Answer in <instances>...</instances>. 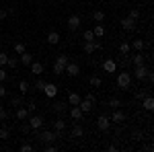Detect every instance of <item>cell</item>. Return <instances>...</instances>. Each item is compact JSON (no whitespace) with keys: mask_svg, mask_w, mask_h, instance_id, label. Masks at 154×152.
Here are the masks:
<instances>
[{"mask_svg":"<svg viewBox=\"0 0 154 152\" xmlns=\"http://www.w3.org/2000/svg\"><path fill=\"white\" fill-rule=\"evenodd\" d=\"M117 88L119 91H130L131 88V72L128 70H123V72H119L117 74Z\"/></svg>","mask_w":154,"mask_h":152,"instance_id":"cell-1","label":"cell"},{"mask_svg":"<svg viewBox=\"0 0 154 152\" xmlns=\"http://www.w3.org/2000/svg\"><path fill=\"white\" fill-rule=\"evenodd\" d=\"M37 138H39L41 144H51L54 140L62 138V132H49V129H43V132H39V134H37Z\"/></svg>","mask_w":154,"mask_h":152,"instance_id":"cell-2","label":"cell"},{"mask_svg":"<svg viewBox=\"0 0 154 152\" xmlns=\"http://www.w3.org/2000/svg\"><path fill=\"white\" fill-rule=\"evenodd\" d=\"M70 62V58L66 56V54H60L58 58H56V64H54V74H64V68H66V64Z\"/></svg>","mask_w":154,"mask_h":152,"instance_id":"cell-3","label":"cell"},{"mask_svg":"<svg viewBox=\"0 0 154 152\" xmlns=\"http://www.w3.org/2000/svg\"><path fill=\"white\" fill-rule=\"evenodd\" d=\"M27 121H29L31 129H41V128H43V117H41V115H29V117H27Z\"/></svg>","mask_w":154,"mask_h":152,"instance_id":"cell-4","label":"cell"},{"mask_svg":"<svg viewBox=\"0 0 154 152\" xmlns=\"http://www.w3.org/2000/svg\"><path fill=\"white\" fill-rule=\"evenodd\" d=\"M41 93L45 95L48 99H54V97L58 95V86H56L54 82H45V86H43V91H41Z\"/></svg>","mask_w":154,"mask_h":152,"instance_id":"cell-5","label":"cell"},{"mask_svg":"<svg viewBox=\"0 0 154 152\" xmlns=\"http://www.w3.org/2000/svg\"><path fill=\"white\" fill-rule=\"evenodd\" d=\"M68 113H70V117L74 119V121H82V117H84L82 109H80L78 105H72V107H68Z\"/></svg>","mask_w":154,"mask_h":152,"instance_id":"cell-6","label":"cell"},{"mask_svg":"<svg viewBox=\"0 0 154 152\" xmlns=\"http://www.w3.org/2000/svg\"><path fill=\"white\" fill-rule=\"evenodd\" d=\"M101 47H103V45H101V43L95 39V41H84V47H82V49H84V54H93V51L101 49Z\"/></svg>","mask_w":154,"mask_h":152,"instance_id":"cell-7","label":"cell"},{"mask_svg":"<svg viewBox=\"0 0 154 152\" xmlns=\"http://www.w3.org/2000/svg\"><path fill=\"white\" fill-rule=\"evenodd\" d=\"M109 126H111L109 115H99V119H97V128L103 129V132H107V129H109Z\"/></svg>","mask_w":154,"mask_h":152,"instance_id":"cell-8","label":"cell"},{"mask_svg":"<svg viewBox=\"0 0 154 152\" xmlns=\"http://www.w3.org/2000/svg\"><path fill=\"white\" fill-rule=\"evenodd\" d=\"M111 123H123L125 121V113L123 111H119V109H113V113H111Z\"/></svg>","mask_w":154,"mask_h":152,"instance_id":"cell-9","label":"cell"},{"mask_svg":"<svg viewBox=\"0 0 154 152\" xmlns=\"http://www.w3.org/2000/svg\"><path fill=\"white\" fill-rule=\"evenodd\" d=\"M64 72H66L68 76H78V74H80V68H78V64L68 62V64H66V68H64Z\"/></svg>","mask_w":154,"mask_h":152,"instance_id":"cell-10","label":"cell"},{"mask_svg":"<svg viewBox=\"0 0 154 152\" xmlns=\"http://www.w3.org/2000/svg\"><path fill=\"white\" fill-rule=\"evenodd\" d=\"M146 74H148V68L142 64V66H136V70H134L131 76H134L136 80H144V78H146Z\"/></svg>","mask_w":154,"mask_h":152,"instance_id":"cell-11","label":"cell"},{"mask_svg":"<svg viewBox=\"0 0 154 152\" xmlns=\"http://www.w3.org/2000/svg\"><path fill=\"white\" fill-rule=\"evenodd\" d=\"M103 70H105L107 74L117 72V62H115V60H105V62H103Z\"/></svg>","mask_w":154,"mask_h":152,"instance_id":"cell-12","label":"cell"},{"mask_svg":"<svg viewBox=\"0 0 154 152\" xmlns=\"http://www.w3.org/2000/svg\"><path fill=\"white\" fill-rule=\"evenodd\" d=\"M78 27H80V17H78V14L68 17V29H70V31H76Z\"/></svg>","mask_w":154,"mask_h":152,"instance_id":"cell-13","label":"cell"},{"mask_svg":"<svg viewBox=\"0 0 154 152\" xmlns=\"http://www.w3.org/2000/svg\"><path fill=\"white\" fill-rule=\"evenodd\" d=\"M136 23H138V21H134V19H130V17H125V19L121 21V27H123V31H128V33H130V31L136 29Z\"/></svg>","mask_w":154,"mask_h":152,"instance_id":"cell-14","label":"cell"},{"mask_svg":"<svg viewBox=\"0 0 154 152\" xmlns=\"http://www.w3.org/2000/svg\"><path fill=\"white\" fill-rule=\"evenodd\" d=\"M29 66H31V74H35V76H41V74H43V64H41V62H35V60H33Z\"/></svg>","mask_w":154,"mask_h":152,"instance_id":"cell-15","label":"cell"},{"mask_svg":"<svg viewBox=\"0 0 154 152\" xmlns=\"http://www.w3.org/2000/svg\"><path fill=\"white\" fill-rule=\"evenodd\" d=\"M51 109H54L56 113H66V111H68V103H64V101H58V103H51Z\"/></svg>","mask_w":154,"mask_h":152,"instance_id":"cell-16","label":"cell"},{"mask_svg":"<svg viewBox=\"0 0 154 152\" xmlns=\"http://www.w3.org/2000/svg\"><path fill=\"white\" fill-rule=\"evenodd\" d=\"M78 107L82 109V113H88L93 107H95V103L93 101H88V99H80V103H78Z\"/></svg>","mask_w":154,"mask_h":152,"instance_id":"cell-17","label":"cell"},{"mask_svg":"<svg viewBox=\"0 0 154 152\" xmlns=\"http://www.w3.org/2000/svg\"><path fill=\"white\" fill-rule=\"evenodd\" d=\"M60 39H62V37H60L58 31H49V33H48V43H49V45H58Z\"/></svg>","mask_w":154,"mask_h":152,"instance_id":"cell-18","label":"cell"},{"mask_svg":"<svg viewBox=\"0 0 154 152\" xmlns=\"http://www.w3.org/2000/svg\"><path fill=\"white\" fill-rule=\"evenodd\" d=\"M31 115V113H29V111H27V107H17V113H14V117H17V119H21V121H23V119H27V117Z\"/></svg>","mask_w":154,"mask_h":152,"instance_id":"cell-19","label":"cell"},{"mask_svg":"<svg viewBox=\"0 0 154 152\" xmlns=\"http://www.w3.org/2000/svg\"><path fill=\"white\" fill-rule=\"evenodd\" d=\"M80 99H82V97H80L78 93L70 91V93H68V105H78V103H80Z\"/></svg>","mask_w":154,"mask_h":152,"instance_id":"cell-20","label":"cell"},{"mask_svg":"<svg viewBox=\"0 0 154 152\" xmlns=\"http://www.w3.org/2000/svg\"><path fill=\"white\" fill-rule=\"evenodd\" d=\"M19 62H21V64H25V66H29V64H31V62H33V56H31V54H29V51H27V49H25L23 54H21V56H19Z\"/></svg>","mask_w":154,"mask_h":152,"instance_id":"cell-21","label":"cell"},{"mask_svg":"<svg viewBox=\"0 0 154 152\" xmlns=\"http://www.w3.org/2000/svg\"><path fill=\"white\" fill-rule=\"evenodd\" d=\"M142 107L146 109V111H152V109H154V99L150 97V95H148V97H144V99H142Z\"/></svg>","mask_w":154,"mask_h":152,"instance_id":"cell-22","label":"cell"},{"mask_svg":"<svg viewBox=\"0 0 154 152\" xmlns=\"http://www.w3.org/2000/svg\"><path fill=\"white\" fill-rule=\"evenodd\" d=\"M130 45L134 47L136 51H144V47H146V41H144V39H134Z\"/></svg>","mask_w":154,"mask_h":152,"instance_id":"cell-23","label":"cell"},{"mask_svg":"<svg viewBox=\"0 0 154 152\" xmlns=\"http://www.w3.org/2000/svg\"><path fill=\"white\" fill-rule=\"evenodd\" d=\"M84 136V129L80 123H74V128H72V138H82Z\"/></svg>","mask_w":154,"mask_h":152,"instance_id":"cell-24","label":"cell"},{"mask_svg":"<svg viewBox=\"0 0 154 152\" xmlns=\"http://www.w3.org/2000/svg\"><path fill=\"white\" fill-rule=\"evenodd\" d=\"M23 105V95H11V107H21Z\"/></svg>","mask_w":154,"mask_h":152,"instance_id":"cell-25","label":"cell"},{"mask_svg":"<svg viewBox=\"0 0 154 152\" xmlns=\"http://www.w3.org/2000/svg\"><path fill=\"white\" fill-rule=\"evenodd\" d=\"M66 129V121L62 119V117H58L56 121H54V132H64Z\"/></svg>","mask_w":154,"mask_h":152,"instance_id":"cell-26","label":"cell"},{"mask_svg":"<svg viewBox=\"0 0 154 152\" xmlns=\"http://www.w3.org/2000/svg\"><path fill=\"white\" fill-rule=\"evenodd\" d=\"M29 91H31V84H29L27 80H21V82H19V93H21V95H27Z\"/></svg>","mask_w":154,"mask_h":152,"instance_id":"cell-27","label":"cell"},{"mask_svg":"<svg viewBox=\"0 0 154 152\" xmlns=\"http://www.w3.org/2000/svg\"><path fill=\"white\" fill-rule=\"evenodd\" d=\"M19 64H21V62H19V58H17V56H11V58L6 60V66H8V68H12V70H14V68H19Z\"/></svg>","mask_w":154,"mask_h":152,"instance_id":"cell-28","label":"cell"},{"mask_svg":"<svg viewBox=\"0 0 154 152\" xmlns=\"http://www.w3.org/2000/svg\"><path fill=\"white\" fill-rule=\"evenodd\" d=\"M130 51H131V45L128 43V41H123V43L119 45V54H121V56H128Z\"/></svg>","mask_w":154,"mask_h":152,"instance_id":"cell-29","label":"cell"},{"mask_svg":"<svg viewBox=\"0 0 154 152\" xmlns=\"http://www.w3.org/2000/svg\"><path fill=\"white\" fill-rule=\"evenodd\" d=\"M107 105L111 107V109H119V107H121V101H119L117 97H111V99L107 101Z\"/></svg>","mask_w":154,"mask_h":152,"instance_id":"cell-30","label":"cell"},{"mask_svg":"<svg viewBox=\"0 0 154 152\" xmlns=\"http://www.w3.org/2000/svg\"><path fill=\"white\" fill-rule=\"evenodd\" d=\"M88 82H91V86H95V88H99V86L103 84V80H101V76H97V74H93Z\"/></svg>","mask_w":154,"mask_h":152,"instance_id":"cell-31","label":"cell"},{"mask_svg":"<svg viewBox=\"0 0 154 152\" xmlns=\"http://www.w3.org/2000/svg\"><path fill=\"white\" fill-rule=\"evenodd\" d=\"M82 39L84 41H95L97 37H95V33H93V29H86V31L82 33Z\"/></svg>","mask_w":154,"mask_h":152,"instance_id":"cell-32","label":"cell"},{"mask_svg":"<svg viewBox=\"0 0 154 152\" xmlns=\"http://www.w3.org/2000/svg\"><path fill=\"white\" fill-rule=\"evenodd\" d=\"M131 64H134V66H142V64H144V56H142V51H140V54H136V56L131 58Z\"/></svg>","mask_w":154,"mask_h":152,"instance_id":"cell-33","label":"cell"},{"mask_svg":"<svg viewBox=\"0 0 154 152\" xmlns=\"http://www.w3.org/2000/svg\"><path fill=\"white\" fill-rule=\"evenodd\" d=\"M93 19H95L97 23H103V21H105V12L103 11H95L93 12Z\"/></svg>","mask_w":154,"mask_h":152,"instance_id":"cell-34","label":"cell"},{"mask_svg":"<svg viewBox=\"0 0 154 152\" xmlns=\"http://www.w3.org/2000/svg\"><path fill=\"white\" fill-rule=\"evenodd\" d=\"M93 33H95V37H103V35H105V27L99 23V25L95 27V29H93Z\"/></svg>","mask_w":154,"mask_h":152,"instance_id":"cell-35","label":"cell"},{"mask_svg":"<svg viewBox=\"0 0 154 152\" xmlns=\"http://www.w3.org/2000/svg\"><path fill=\"white\" fill-rule=\"evenodd\" d=\"M148 95H150V88H142V91H138V93H136V99H140V101H142L144 97H148Z\"/></svg>","mask_w":154,"mask_h":152,"instance_id":"cell-36","label":"cell"},{"mask_svg":"<svg viewBox=\"0 0 154 152\" xmlns=\"http://www.w3.org/2000/svg\"><path fill=\"white\" fill-rule=\"evenodd\" d=\"M11 138V132L6 128H0V140H8Z\"/></svg>","mask_w":154,"mask_h":152,"instance_id":"cell-37","label":"cell"},{"mask_svg":"<svg viewBox=\"0 0 154 152\" xmlns=\"http://www.w3.org/2000/svg\"><path fill=\"white\" fill-rule=\"evenodd\" d=\"M131 138H134V140H136V142H140V140H144V134H142V132H140V129H136V132L131 134Z\"/></svg>","mask_w":154,"mask_h":152,"instance_id":"cell-38","label":"cell"},{"mask_svg":"<svg viewBox=\"0 0 154 152\" xmlns=\"http://www.w3.org/2000/svg\"><path fill=\"white\" fill-rule=\"evenodd\" d=\"M130 19L138 21V19H140V11H138V8H131V11H130Z\"/></svg>","mask_w":154,"mask_h":152,"instance_id":"cell-39","label":"cell"},{"mask_svg":"<svg viewBox=\"0 0 154 152\" xmlns=\"http://www.w3.org/2000/svg\"><path fill=\"white\" fill-rule=\"evenodd\" d=\"M25 49H27V47H25V43H14V51H17V54H19V56H21V54H23Z\"/></svg>","mask_w":154,"mask_h":152,"instance_id":"cell-40","label":"cell"},{"mask_svg":"<svg viewBox=\"0 0 154 152\" xmlns=\"http://www.w3.org/2000/svg\"><path fill=\"white\" fill-rule=\"evenodd\" d=\"M19 150H21V152H33V146H31V144H21Z\"/></svg>","mask_w":154,"mask_h":152,"instance_id":"cell-41","label":"cell"},{"mask_svg":"<svg viewBox=\"0 0 154 152\" xmlns=\"http://www.w3.org/2000/svg\"><path fill=\"white\" fill-rule=\"evenodd\" d=\"M6 60H8V54L0 51V66H6Z\"/></svg>","mask_w":154,"mask_h":152,"instance_id":"cell-42","label":"cell"},{"mask_svg":"<svg viewBox=\"0 0 154 152\" xmlns=\"http://www.w3.org/2000/svg\"><path fill=\"white\" fill-rule=\"evenodd\" d=\"M35 107H37L35 101H29V103H27V111H29V113H33V111H35Z\"/></svg>","mask_w":154,"mask_h":152,"instance_id":"cell-43","label":"cell"},{"mask_svg":"<svg viewBox=\"0 0 154 152\" xmlns=\"http://www.w3.org/2000/svg\"><path fill=\"white\" fill-rule=\"evenodd\" d=\"M0 119L4 121V119H8V111L4 109V107H0Z\"/></svg>","mask_w":154,"mask_h":152,"instance_id":"cell-44","label":"cell"},{"mask_svg":"<svg viewBox=\"0 0 154 152\" xmlns=\"http://www.w3.org/2000/svg\"><path fill=\"white\" fill-rule=\"evenodd\" d=\"M43 86H45V80H41V78H39V80L35 82V88H37V91H43Z\"/></svg>","mask_w":154,"mask_h":152,"instance_id":"cell-45","label":"cell"},{"mask_svg":"<svg viewBox=\"0 0 154 152\" xmlns=\"http://www.w3.org/2000/svg\"><path fill=\"white\" fill-rule=\"evenodd\" d=\"M6 95H8V91H6V86H4V84L0 82V99H2V97H6Z\"/></svg>","mask_w":154,"mask_h":152,"instance_id":"cell-46","label":"cell"},{"mask_svg":"<svg viewBox=\"0 0 154 152\" xmlns=\"http://www.w3.org/2000/svg\"><path fill=\"white\" fill-rule=\"evenodd\" d=\"M43 150H48V152H54V150H58L54 144H43Z\"/></svg>","mask_w":154,"mask_h":152,"instance_id":"cell-47","label":"cell"},{"mask_svg":"<svg viewBox=\"0 0 154 152\" xmlns=\"http://www.w3.org/2000/svg\"><path fill=\"white\" fill-rule=\"evenodd\" d=\"M21 132H23V134H29V132H31V126H29V123H23V126H21Z\"/></svg>","mask_w":154,"mask_h":152,"instance_id":"cell-48","label":"cell"},{"mask_svg":"<svg viewBox=\"0 0 154 152\" xmlns=\"http://www.w3.org/2000/svg\"><path fill=\"white\" fill-rule=\"evenodd\" d=\"M6 76H8V74H6V70H4V68H0V82L6 80Z\"/></svg>","mask_w":154,"mask_h":152,"instance_id":"cell-49","label":"cell"},{"mask_svg":"<svg viewBox=\"0 0 154 152\" xmlns=\"http://www.w3.org/2000/svg\"><path fill=\"white\" fill-rule=\"evenodd\" d=\"M146 80H148V82H154V72H152V70H148V74H146Z\"/></svg>","mask_w":154,"mask_h":152,"instance_id":"cell-50","label":"cell"},{"mask_svg":"<svg viewBox=\"0 0 154 152\" xmlns=\"http://www.w3.org/2000/svg\"><path fill=\"white\" fill-rule=\"evenodd\" d=\"M6 17H8V14H6V11H4V8H0V21H4Z\"/></svg>","mask_w":154,"mask_h":152,"instance_id":"cell-51","label":"cell"},{"mask_svg":"<svg viewBox=\"0 0 154 152\" xmlns=\"http://www.w3.org/2000/svg\"><path fill=\"white\" fill-rule=\"evenodd\" d=\"M84 99H88V101H93V103H97V99H95V95H93V93H88L86 97H84Z\"/></svg>","mask_w":154,"mask_h":152,"instance_id":"cell-52","label":"cell"},{"mask_svg":"<svg viewBox=\"0 0 154 152\" xmlns=\"http://www.w3.org/2000/svg\"><path fill=\"white\" fill-rule=\"evenodd\" d=\"M107 150H109V152H115V150H117V146H115V144H109V146H107Z\"/></svg>","mask_w":154,"mask_h":152,"instance_id":"cell-53","label":"cell"}]
</instances>
